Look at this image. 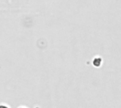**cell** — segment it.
<instances>
[{
  "instance_id": "1",
  "label": "cell",
  "mask_w": 121,
  "mask_h": 108,
  "mask_svg": "<svg viewBox=\"0 0 121 108\" xmlns=\"http://www.w3.org/2000/svg\"><path fill=\"white\" fill-rule=\"evenodd\" d=\"M0 108H9L7 106H6V105H0Z\"/></svg>"
},
{
  "instance_id": "2",
  "label": "cell",
  "mask_w": 121,
  "mask_h": 108,
  "mask_svg": "<svg viewBox=\"0 0 121 108\" xmlns=\"http://www.w3.org/2000/svg\"></svg>"
}]
</instances>
